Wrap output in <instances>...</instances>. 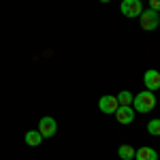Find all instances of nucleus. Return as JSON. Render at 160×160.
Returning a JSON list of instances; mask_svg holds the SVG:
<instances>
[{"label":"nucleus","mask_w":160,"mask_h":160,"mask_svg":"<svg viewBox=\"0 0 160 160\" xmlns=\"http://www.w3.org/2000/svg\"><path fill=\"white\" fill-rule=\"evenodd\" d=\"M41 141H43V135H41L38 130H28V132H26V143H28L30 148L41 145Z\"/></svg>","instance_id":"1a4fd4ad"},{"label":"nucleus","mask_w":160,"mask_h":160,"mask_svg":"<svg viewBox=\"0 0 160 160\" xmlns=\"http://www.w3.org/2000/svg\"><path fill=\"white\" fill-rule=\"evenodd\" d=\"M143 83H145V88H148L149 92L158 90V88H160V73H158V71H154V68L145 71V75H143Z\"/></svg>","instance_id":"423d86ee"},{"label":"nucleus","mask_w":160,"mask_h":160,"mask_svg":"<svg viewBox=\"0 0 160 160\" xmlns=\"http://www.w3.org/2000/svg\"><path fill=\"white\" fill-rule=\"evenodd\" d=\"M118 156H120L122 160H132L135 158V148H132V145H120Z\"/></svg>","instance_id":"9d476101"},{"label":"nucleus","mask_w":160,"mask_h":160,"mask_svg":"<svg viewBox=\"0 0 160 160\" xmlns=\"http://www.w3.org/2000/svg\"><path fill=\"white\" fill-rule=\"evenodd\" d=\"M100 2H111V0H100Z\"/></svg>","instance_id":"4468645a"},{"label":"nucleus","mask_w":160,"mask_h":160,"mask_svg":"<svg viewBox=\"0 0 160 160\" xmlns=\"http://www.w3.org/2000/svg\"><path fill=\"white\" fill-rule=\"evenodd\" d=\"M154 107H156V96L149 90L137 94L135 98H132V109L139 111V113H149V111H154Z\"/></svg>","instance_id":"f257e3e1"},{"label":"nucleus","mask_w":160,"mask_h":160,"mask_svg":"<svg viewBox=\"0 0 160 160\" xmlns=\"http://www.w3.org/2000/svg\"><path fill=\"white\" fill-rule=\"evenodd\" d=\"M149 4H152V11H160V0H149Z\"/></svg>","instance_id":"ddd939ff"},{"label":"nucleus","mask_w":160,"mask_h":160,"mask_svg":"<svg viewBox=\"0 0 160 160\" xmlns=\"http://www.w3.org/2000/svg\"><path fill=\"white\" fill-rule=\"evenodd\" d=\"M122 13L126 17H139L143 13V7H141V0H122Z\"/></svg>","instance_id":"20e7f679"},{"label":"nucleus","mask_w":160,"mask_h":160,"mask_svg":"<svg viewBox=\"0 0 160 160\" xmlns=\"http://www.w3.org/2000/svg\"><path fill=\"white\" fill-rule=\"evenodd\" d=\"M137 160H158V154H156V149L154 148H141L135 152Z\"/></svg>","instance_id":"6e6552de"},{"label":"nucleus","mask_w":160,"mask_h":160,"mask_svg":"<svg viewBox=\"0 0 160 160\" xmlns=\"http://www.w3.org/2000/svg\"><path fill=\"white\" fill-rule=\"evenodd\" d=\"M98 107H100V111H102V113H115V111H118V107H120V102H118V98H115V96L105 94V96L98 100Z\"/></svg>","instance_id":"39448f33"},{"label":"nucleus","mask_w":160,"mask_h":160,"mask_svg":"<svg viewBox=\"0 0 160 160\" xmlns=\"http://www.w3.org/2000/svg\"><path fill=\"white\" fill-rule=\"evenodd\" d=\"M56 130H58V124L53 118H41V122H38V132L43 135V139H49V137L56 135Z\"/></svg>","instance_id":"7ed1b4c3"},{"label":"nucleus","mask_w":160,"mask_h":160,"mask_svg":"<svg viewBox=\"0 0 160 160\" xmlns=\"http://www.w3.org/2000/svg\"><path fill=\"white\" fill-rule=\"evenodd\" d=\"M115 98H118V102L124 105V107H132V98H135V96H132L128 90H122V92H120V96H115Z\"/></svg>","instance_id":"9b49d317"},{"label":"nucleus","mask_w":160,"mask_h":160,"mask_svg":"<svg viewBox=\"0 0 160 160\" xmlns=\"http://www.w3.org/2000/svg\"><path fill=\"white\" fill-rule=\"evenodd\" d=\"M139 24H141V28L143 30H148V32H152V30H156L160 24V17H158V13L156 11H143L141 15H139Z\"/></svg>","instance_id":"f03ea898"},{"label":"nucleus","mask_w":160,"mask_h":160,"mask_svg":"<svg viewBox=\"0 0 160 160\" xmlns=\"http://www.w3.org/2000/svg\"><path fill=\"white\" fill-rule=\"evenodd\" d=\"M115 120H118L120 124H132V120H135V109H132V107L120 105L118 111H115Z\"/></svg>","instance_id":"0eeeda50"},{"label":"nucleus","mask_w":160,"mask_h":160,"mask_svg":"<svg viewBox=\"0 0 160 160\" xmlns=\"http://www.w3.org/2000/svg\"><path fill=\"white\" fill-rule=\"evenodd\" d=\"M148 132L154 137H160V120H149L148 122Z\"/></svg>","instance_id":"f8f14e48"}]
</instances>
